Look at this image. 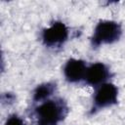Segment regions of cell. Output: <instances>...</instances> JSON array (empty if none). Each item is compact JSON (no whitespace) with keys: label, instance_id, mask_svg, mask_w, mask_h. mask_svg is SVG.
<instances>
[{"label":"cell","instance_id":"9c48e42d","mask_svg":"<svg viewBox=\"0 0 125 125\" xmlns=\"http://www.w3.org/2000/svg\"><path fill=\"white\" fill-rule=\"evenodd\" d=\"M14 99H15V97H14L12 94H10V93L4 94V95H3V97H2V101H3V102H8V103L13 102V101H14Z\"/></svg>","mask_w":125,"mask_h":125},{"label":"cell","instance_id":"7a4b0ae2","mask_svg":"<svg viewBox=\"0 0 125 125\" xmlns=\"http://www.w3.org/2000/svg\"><path fill=\"white\" fill-rule=\"evenodd\" d=\"M121 35L120 25L112 21H100L94 31L92 37V45L98 47L102 44L113 43L119 39Z\"/></svg>","mask_w":125,"mask_h":125},{"label":"cell","instance_id":"277c9868","mask_svg":"<svg viewBox=\"0 0 125 125\" xmlns=\"http://www.w3.org/2000/svg\"><path fill=\"white\" fill-rule=\"evenodd\" d=\"M117 88L111 83L102 84L95 93L94 104L96 108L112 105L117 102Z\"/></svg>","mask_w":125,"mask_h":125},{"label":"cell","instance_id":"6da1fadb","mask_svg":"<svg viewBox=\"0 0 125 125\" xmlns=\"http://www.w3.org/2000/svg\"><path fill=\"white\" fill-rule=\"evenodd\" d=\"M67 107L62 101H47L35 110L37 125H58L63 119Z\"/></svg>","mask_w":125,"mask_h":125},{"label":"cell","instance_id":"5b68a950","mask_svg":"<svg viewBox=\"0 0 125 125\" xmlns=\"http://www.w3.org/2000/svg\"><path fill=\"white\" fill-rule=\"evenodd\" d=\"M86 65L85 62L81 60L70 59L65 63L63 72L67 81L69 82H77L80 81L86 74Z\"/></svg>","mask_w":125,"mask_h":125},{"label":"cell","instance_id":"3957f363","mask_svg":"<svg viewBox=\"0 0 125 125\" xmlns=\"http://www.w3.org/2000/svg\"><path fill=\"white\" fill-rule=\"evenodd\" d=\"M68 37V29L64 23L61 21L54 22L50 27L45 28L42 33V39L46 46H60L66 41Z\"/></svg>","mask_w":125,"mask_h":125},{"label":"cell","instance_id":"52a82bcc","mask_svg":"<svg viewBox=\"0 0 125 125\" xmlns=\"http://www.w3.org/2000/svg\"><path fill=\"white\" fill-rule=\"evenodd\" d=\"M55 87L56 85L53 83H44L39 85L34 91L33 100L36 102H40L47 99L53 94V92L55 91Z\"/></svg>","mask_w":125,"mask_h":125},{"label":"cell","instance_id":"8992f818","mask_svg":"<svg viewBox=\"0 0 125 125\" xmlns=\"http://www.w3.org/2000/svg\"><path fill=\"white\" fill-rule=\"evenodd\" d=\"M108 77V69L102 62H96L91 64L85 74V80L89 85H99L105 81Z\"/></svg>","mask_w":125,"mask_h":125},{"label":"cell","instance_id":"ba28073f","mask_svg":"<svg viewBox=\"0 0 125 125\" xmlns=\"http://www.w3.org/2000/svg\"><path fill=\"white\" fill-rule=\"evenodd\" d=\"M5 125H23V121L18 115L13 114L7 119Z\"/></svg>","mask_w":125,"mask_h":125}]
</instances>
